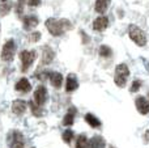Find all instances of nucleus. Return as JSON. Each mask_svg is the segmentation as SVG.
I'll use <instances>...</instances> for the list:
<instances>
[{
    "label": "nucleus",
    "instance_id": "1",
    "mask_svg": "<svg viewBox=\"0 0 149 148\" xmlns=\"http://www.w3.org/2000/svg\"><path fill=\"white\" fill-rule=\"evenodd\" d=\"M46 28L54 37H60L67 30L72 29V24H71L67 18L56 20V18L51 17V18H47L46 20Z\"/></svg>",
    "mask_w": 149,
    "mask_h": 148
},
{
    "label": "nucleus",
    "instance_id": "2",
    "mask_svg": "<svg viewBox=\"0 0 149 148\" xmlns=\"http://www.w3.org/2000/svg\"><path fill=\"white\" fill-rule=\"evenodd\" d=\"M128 34L130 38L140 47H144L147 45V37H145V33L136 25H130L128 28Z\"/></svg>",
    "mask_w": 149,
    "mask_h": 148
},
{
    "label": "nucleus",
    "instance_id": "3",
    "mask_svg": "<svg viewBox=\"0 0 149 148\" xmlns=\"http://www.w3.org/2000/svg\"><path fill=\"white\" fill-rule=\"evenodd\" d=\"M130 76V70L127 67V64L124 63H120V64L116 66L115 68V77H114V81L118 87L123 88L127 84V77Z\"/></svg>",
    "mask_w": 149,
    "mask_h": 148
},
{
    "label": "nucleus",
    "instance_id": "4",
    "mask_svg": "<svg viewBox=\"0 0 149 148\" xmlns=\"http://www.w3.org/2000/svg\"><path fill=\"white\" fill-rule=\"evenodd\" d=\"M16 54V43L13 39H9L4 43L1 50V59L4 62H12Z\"/></svg>",
    "mask_w": 149,
    "mask_h": 148
},
{
    "label": "nucleus",
    "instance_id": "5",
    "mask_svg": "<svg viewBox=\"0 0 149 148\" xmlns=\"http://www.w3.org/2000/svg\"><path fill=\"white\" fill-rule=\"evenodd\" d=\"M36 58H37V52L34 51V50H31V51L24 50V51L20 52V59H21V63H22V71L24 72L29 70V67L34 63Z\"/></svg>",
    "mask_w": 149,
    "mask_h": 148
},
{
    "label": "nucleus",
    "instance_id": "6",
    "mask_svg": "<svg viewBox=\"0 0 149 148\" xmlns=\"http://www.w3.org/2000/svg\"><path fill=\"white\" fill-rule=\"evenodd\" d=\"M24 144H25L24 135L20 133V131L15 130L12 134H10V138H9L10 148H24Z\"/></svg>",
    "mask_w": 149,
    "mask_h": 148
},
{
    "label": "nucleus",
    "instance_id": "7",
    "mask_svg": "<svg viewBox=\"0 0 149 148\" xmlns=\"http://www.w3.org/2000/svg\"><path fill=\"white\" fill-rule=\"evenodd\" d=\"M46 100H47V91H46V87L39 85L38 88L36 89V92H34V102H36V104L38 105V106H42V105H45Z\"/></svg>",
    "mask_w": 149,
    "mask_h": 148
},
{
    "label": "nucleus",
    "instance_id": "8",
    "mask_svg": "<svg viewBox=\"0 0 149 148\" xmlns=\"http://www.w3.org/2000/svg\"><path fill=\"white\" fill-rule=\"evenodd\" d=\"M135 104H136V109L139 110L140 114H148L149 113V101L145 97L139 96L135 100Z\"/></svg>",
    "mask_w": 149,
    "mask_h": 148
},
{
    "label": "nucleus",
    "instance_id": "9",
    "mask_svg": "<svg viewBox=\"0 0 149 148\" xmlns=\"http://www.w3.org/2000/svg\"><path fill=\"white\" fill-rule=\"evenodd\" d=\"M107 26H109V20L105 16H100V17H97L93 21V29H94V30L102 31V30H105Z\"/></svg>",
    "mask_w": 149,
    "mask_h": 148
},
{
    "label": "nucleus",
    "instance_id": "10",
    "mask_svg": "<svg viewBox=\"0 0 149 148\" xmlns=\"http://www.w3.org/2000/svg\"><path fill=\"white\" fill-rule=\"evenodd\" d=\"M79 88V81L74 73H70L67 76V81H65V91L67 92H73Z\"/></svg>",
    "mask_w": 149,
    "mask_h": 148
},
{
    "label": "nucleus",
    "instance_id": "11",
    "mask_svg": "<svg viewBox=\"0 0 149 148\" xmlns=\"http://www.w3.org/2000/svg\"><path fill=\"white\" fill-rule=\"evenodd\" d=\"M26 110V102L24 100H15L12 102V112L17 115L24 114Z\"/></svg>",
    "mask_w": 149,
    "mask_h": 148
},
{
    "label": "nucleus",
    "instance_id": "12",
    "mask_svg": "<svg viewBox=\"0 0 149 148\" xmlns=\"http://www.w3.org/2000/svg\"><path fill=\"white\" fill-rule=\"evenodd\" d=\"M55 57L54 50L50 46H45L43 47V54H42V64H50L52 62Z\"/></svg>",
    "mask_w": 149,
    "mask_h": 148
},
{
    "label": "nucleus",
    "instance_id": "13",
    "mask_svg": "<svg viewBox=\"0 0 149 148\" xmlns=\"http://www.w3.org/2000/svg\"><path fill=\"white\" fill-rule=\"evenodd\" d=\"M39 22L38 17H36V16H26L25 18H24V30H30V29H33L34 26H37Z\"/></svg>",
    "mask_w": 149,
    "mask_h": 148
},
{
    "label": "nucleus",
    "instance_id": "14",
    "mask_svg": "<svg viewBox=\"0 0 149 148\" xmlns=\"http://www.w3.org/2000/svg\"><path fill=\"white\" fill-rule=\"evenodd\" d=\"M109 5H110V0H95V12L103 15L107 10Z\"/></svg>",
    "mask_w": 149,
    "mask_h": 148
},
{
    "label": "nucleus",
    "instance_id": "15",
    "mask_svg": "<svg viewBox=\"0 0 149 148\" xmlns=\"http://www.w3.org/2000/svg\"><path fill=\"white\" fill-rule=\"evenodd\" d=\"M88 148H105V140L101 136H94L88 142Z\"/></svg>",
    "mask_w": 149,
    "mask_h": 148
},
{
    "label": "nucleus",
    "instance_id": "16",
    "mask_svg": "<svg viewBox=\"0 0 149 148\" xmlns=\"http://www.w3.org/2000/svg\"><path fill=\"white\" fill-rule=\"evenodd\" d=\"M50 81H51L52 87H55V88H60V87H62V83H63L62 73H59V72L50 73Z\"/></svg>",
    "mask_w": 149,
    "mask_h": 148
},
{
    "label": "nucleus",
    "instance_id": "17",
    "mask_svg": "<svg viewBox=\"0 0 149 148\" xmlns=\"http://www.w3.org/2000/svg\"><path fill=\"white\" fill-rule=\"evenodd\" d=\"M30 89H31V85L28 79H21L16 84V91H18V92H29Z\"/></svg>",
    "mask_w": 149,
    "mask_h": 148
},
{
    "label": "nucleus",
    "instance_id": "18",
    "mask_svg": "<svg viewBox=\"0 0 149 148\" xmlns=\"http://www.w3.org/2000/svg\"><path fill=\"white\" fill-rule=\"evenodd\" d=\"M85 121L88 122V125L89 126H92V127H100L101 126V121L98 119L95 115H93L92 113H88L86 115H85Z\"/></svg>",
    "mask_w": 149,
    "mask_h": 148
},
{
    "label": "nucleus",
    "instance_id": "19",
    "mask_svg": "<svg viewBox=\"0 0 149 148\" xmlns=\"http://www.w3.org/2000/svg\"><path fill=\"white\" fill-rule=\"evenodd\" d=\"M30 109H31V113H33L36 117H42V115H43V112H42V109L34 101L30 102Z\"/></svg>",
    "mask_w": 149,
    "mask_h": 148
},
{
    "label": "nucleus",
    "instance_id": "20",
    "mask_svg": "<svg viewBox=\"0 0 149 148\" xmlns=\"http://www.w3.org/2000/svg\"><path fill=\"white\" fill-rule=\"evenodd\" d=\"M72 112H70L64 118H63V125L64 126H71L73 123V119H74V112L73 109H71Z\"/></svg>",
    "mask_w": 149,
    "mask_h": 148
},
{
    "label": "nucleus",
    "instance_id": "21",
    "mask_svg": "<svg viewBox=\"0 0 149 148\" xmlns=\"http://www.w3.org/2000/svg\"><path fill=\"white\" fill-rule=\"evenodd\" d=\"M111 54H113V51H111V49L109 46L102 45V46L100 47V55L102 58H109V57H111Z\"/></svg>",
    "mask_w": 149,
    "mask_h": 148
},
{
    "label": "nucleus",
    "instance_id": "22",
    "mask_svg": "<svg viewBox=\"0 0 149 148\" xmlns=\"http://www.w3.org/2000/svg\"><path fill=\"white\" fill-rule=\"evenodd\" d=\"M76 148H88V139L85 135H80L76 142Z\"/></svg>",
    "mask_w": 149,
    "mask_h": 148
},
{
    "label": "nucleus",
    "instance_id": "23",
    "mask_svg": "<svg viewBox=\"0 0 149 148\" xmlns=\"http://www.w3.org/2000/svg\"><path fill=\"white\" fill-rule=\"evenodd\" d=\"M10 8H12V4L9 3H4V4L0 5V16H7L9 13Z\"/></svg>",
    "mask_w": 149,
    "mask_h": 148
},
{
    "label": "nucleus",
    "instance_id": "24",
    "mask_svg": "<svg viewBox=\"0 0 149 148\" xmlns=\"http://www.w3.org/2000/svg\"><path fill=\"white\" fill-rule=\"evenodd\" d=\"M63 140L65 142V143H70L71 140L73 139V131L72 130H65L64 133H63Z\"/></svg>",
    "mask_w": 149,
    "mask_h": 148
},
{
    "label": "nucleus",
    "instance_id": "25",
    "mask_svg": "<svg viewBox=\"0 0 149 148\" xmlns=\"http://www.w3.org/2000/svg\"><path fill=\"white\" fill-rule=\"evenodd\" d=\"M140 87H141V81H140V80H135L134 83H132V85H131V91L132 92H137L140 89Z\"/></svg>",
    "mask_w": 149,
    "mask_h": 148
},
{
    "label": "nucleus",
    "instance_id": "26",
    "mask_svg": "<svg viewBox=\"0 0 149 148\" xmlns=\"http://www.w3.org/2000/svg\"><path fill=\"white\" fill-rule=\"evenodd\" d=\"M30 42H38L41 39V33L39 31H36V33H31L30 34Z\"/></svg>",
    "mask_w": 149,
    "mask_h": 148
},
{
    "label": "nucleus",
    "instance_id": "27",
    "mask_svg": "<svg viewBox=\"0 0 149 148\" xmlns=\"http://www.w3.org/2000/svg\"><path fill=\"white\" fill-rule=\"evenodd\" d=\"M24 5H25V0H18V3H17V13L18 15H22V12H24Z\"/></svg>",
    "mask_w": 149,
    "mask_h": 148
},
{
    "label": "nucleus",
    "instance_id": "28",
    "mask_svg": "<svg viewBox=\"0 0 149 148\" xmlns=\"http://www.w3.org/2000/svg\"><path fill=\"white\" fill-rule=\"evenodd\" d=\"M28 4L30 7H38L41 4V0H28Z\"/></svg>",
    "mask_w": 149,
    "mask_h": 148
},
{
    "label": "nucleus",
    "instance_id": "29",
    "mask_svg": "<svg viewBox=\"0 0 149 148\" xmlns=\"http://www.w3.org/2000/svg\"><path fill=\"white\" fill-rule=\"evenodd\" d=\"M5 1H7V0H0V3H1V4H3V3H5Z\"/></svg>",
    "mask_w": 149,
    "mask_h": 148
},
{
    "label": "nucleus",
    "instance_id": "30",
    "mask_svg": "<svg viewBox=\"0 0 149 148\" xmlns=\"http://www.w3.org/2000/svg\"><path fill=\"white\" fill-rule=\"evenodd\" d=\"M109 148H115V147H113V146H111V147H109Z\"/></svg>",
    "mask_w": 149,
    "mask_h": 148
}]
</instances>
